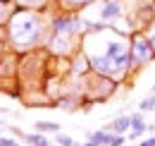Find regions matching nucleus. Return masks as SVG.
Masks as SVG:
<instances>
[{"label": "nucleus", "mask_w": 155, "mask_h": 146, "mask_svg": "<svg viewBox=\"0 0 155 146\" xmlns=\"http://www.w3.org/2000/svg\"><path fill=\"white\" fill-rule=\"evenodd\" d=\"M138 146H155V137H146V139H141Z\"/></svg>", "instance_id": "aec40b11"}, {"label": "nucleus", "mask_w": 155, "mask_h": 146, "mask_svg": "<svg viewBox=\"0 0 155 146\" xmlns=\"http://www.w3.org/2000/svg\"><path fill=\"white\" fill-rule=\"evenodd\" d=\"M153 89H155V84H153Z\"/></svg>", "instance_id": "b1692460"}, {"label": "nucleus", "mask_w": 155, "mask_h": 146, "mask_svg": "<svg viewBox=\"0 0 155 146\" xmlns=\"http://www.w3.org/2000/svg\"><path fill=\"white\" fill-rule=\"evenodd\" d=\"M98 0H53V10H62V12H81L91 5H96Z\"/></svg>", "instance_id": "0eeeda50"}, {"label": "nucleus", "mask_w": 155, "mask_h": 146, "mask_svg": "<svg viewBox=\"0 0 155 146\" xmlns=\"http://www.w3.org/2000/svg\"><path fill=\"white\" fill-rule=\"evenodd\" d=\"M122 86V82H117L112 77H103V74H91L86 79V96L93 103H105L117 93V89Z\"/></svg>", "instance_id": "20e7f679"}, {"label": "nucleus", "mask_w": 155, "mask_h": 146, "mask_svg": "<svg viewBox=\"0 0 155 146\" xmlns=\"http://www.w3.org/2000/svg\"><path fill=\"white\" fill-rule=\"evenodd\" d=\"M138 110L141 113H153L155 110V96H146L138 101Z\"/></svg>", "instance_id": "4468645a"}, {"label": "nucleus", "mask_w": 155, "mask_h": 146, "mask_svg": "<svg viewBox=\"0 0 155 146\" xmlns=\"http://www.w3.org/2000/svg\"><path fill=\"white\" fill-rule=\"evenodd\" d=\"M105 129L112 132V134H127L131 129V115H117L115 120H110L105 125Z\"/></svg>", "instance_id": "6e6552de"}, {"label": "nucleus", "mask_w": 155, "mask_h": 146, "mask_svg": "<svg viewBox=\"0 0 155 146\" xmlns=\"http://www.w3.org/2000/svg\"><path fill=\"white\" fill-rule=\"evenodd\" d=\"M81 146H98V144H96V141H91V139H86V141H84Z\"/></svg>", "instance_id": "4be33fe9"}, {"label": "nucleus", "mask_w": 155, "mask_h": 146, "mask_svg": "<svg viewBox=\"0 0 155 146\" xmlns=\"http://www.w3.org/2000/svg\"><path fill=\"white\" fill-rule=\"evenodd\" d=\"M112 132H107V129H98V132H91L88 134V139L91 141H96L98 146H110V141H112Z\"/></svg>", "instance_id": "ddd939ff"}, {"label": "nucleus", "mask_w": 155, "mask_h": 146, "mask_svg": "<svg viewBox=\"0 0 155 146\" xmlns=\"http://www.w3.org/2000/svg\"><path fill=\"white\" fill-rule=\"evenodd\" d=\"M10 50V46H7V36H5V29H0V62H2V57L7 55Z\"/></svg>", "instance_id": "dca6fc26"}, {"label": "nucleus", "mask_w": 155, "mask_h": 146, "mask_svg": "<svg viewBox=\"0 0 155 146\" xmlns=\"http://www.w3.org/2000/svg\"><path fill=\"white\" fill-rule=\"evenodd\" d=\"M127 12V0H100L98 5V19L105 26H115Z\"/></svg>", "instance_id": "39448f33"}, {"label": "nucleus", "mask_w": 155, "mask_h": 146, "mask_svg": "<svg viewBox=\"0 0 155 146\" xmlns=\"http://www.w3.org/2000/svg\"><path fill=\"white\" fill-rule=\"evenodd\" d=\"M110 146H124V134H115L112 141H110Z\"/></svg>", "instance_id": "a211bd4d"}, {"label": "nucleus", "mask_w": 155, "mask_h": 146, "mask_svg": "<svg viewBox=\"0 0 155 146\" xmlns=\"http://www.w3.org/2000/svg\"><path fill=\"white\" fill-rule=\"evenodd\" d=\"M34 129L41 132V134H58L60 129V122H50V120H36L34 122Z\"/></svg>", "instance_id": "f8f14e48"}, {"label": "nucleus", "mask_w": 155, "mask_h": 146, "mask_svg": "<svg viewBox=\"0 0 155 146\" xmlns=\"http://www.w3.org/2000/svg\"><path fill=\"white\" fill-rule=\"evenodd\" d=\"M15 0H0V29H5L7 26V22L12 17V12H15Z\"/></svg>", "instance_id": "9b49d317"}, {"label": "nucleus", "mask_w": 155, "mask_h": 146, "mask_svg": "<svg viewBox=\"0 0 155 146\" xmlns=\"http://www.w3.org/2000/svg\"><path fill=\"white\" fill-rule=\"evenodd\" d=\"M93 70H91V60L84 50H79L77 55L69 57V77H79V79H86L91 77Z\"/></svg>", "instance_id": "423d86ee"}, {"label": "nucleus", "mask_w": 155, "mask_h": 146, "mask_svg": "<svg viewBox=\"0 0 155 146\" xmlns=\"http://www.w3.org/2000/svg\"><path fill=\"white\" fill-rule=\"evenodd\" d=\"M36 146H55V144H53V141H50V139H48V137H45V139H43V141H41V144H36Z\"/></svg>", "instance_id": "412c9836"}, {"label": "nucleus", "mask_w": 155, "mask_h": 146, "mask_svg": "<svg viewBox=\"0 0 155 146\" xmlns=\"http://www.w3.org/2000/svg\"><path fill=\"white\" fill-rule=\"evenodd\" d=\"M55 144H58V146H77V141H74L69 134H62V132H58V134H55Z\"/></svg>", "instance_id": "2eb2a0df"}, {"label": "nucleus", "mask_w": 155, "mask_h": 146, "mask_svg": "<svg viewBox=\"0 0 155 146\" xmlns=\"http://www.w3.org/2000/svg\"><path fill=\"white\" fill-rule=\"evenodd\" d=\"M146 34H148V38H150V43H153V48H155V22L146 29Z\"/></svg>", "instance_id": "6ab92c4d"}, {"label": "nucleus", "mask_w": 155, "mask_h": 146, "mask_svg": "<svg viewBox=\"0 0 155 146\" xmlns=\"http://www.w3.org/2000/svg\"><path fill=\"white\" fill-rule=\"evenodd\" d=\"M48 34H50L48 15H45V12H38V10L15 7L12 17L7 22V26H5L7 46H10L12 53H17V55L45 48Z\"/></svg>", "instance_id": "f03ea898"}, {"label": "nucleus", "mask_w": 155, "mask_h": 146, "mask_svg": "<svg viewBox=\"0 0 155 146\" xmlns=\"http://www.w3.org/2000/svg\"><path fill=\"white\" fill-rule=\"evenodd\" d=\"M0 146H21L19 139H12V137H0Z\"/></svg>", "instance_id": "f3484780"}, {"label": "nucleus", "mask_w": 155, "mask_h": 146, "mask_svg": "<svg viewBox=\"0 0 155 146\" xmlns=\"http://www.w3.org/2000/svg\"><path fill=\"white\" fill-rule=\"evenodd\" d=\"M146 132H148V122L143 120V115H141V113H131V129H129V137H131V139H141Z\"/></svg>", "instance_id": "1a4fd4ad"}, {"label": "nucleus", "mask_w": 155, "mask_h": 146, "mask_svg": "<svg viewBox=\"0 0 155 146\" xmlns=\"http://www.w3.org/2000/svg\"><path fill=\"white\" fill-rule=\"evenodd\" d=\"M81 50L88 55L93 74L112 77L117 82H124L131 77V55H129V41L127 36L110 29V38H103L100 34L84 36Z\"/></svg>", "instance_id": "f257e3e1"}, {"label": "nucleus", "mask_w": 155, "mask_h": 146, "mask_svg": "<svg viewBox=\"0 0 155 146\" xmlns=\"http://www.w3.org/2000/svg\"><path fill=\"white\" fill-rule=\"evenodd\" d=\"M17 7L24 10H38V12H48L53 7V0H15Z\"/></svg>", "instance_id": "9d476101"}, {"label": "nucleus", "mask_w": 155, "mask_h": 146, "mask_svg": "<svg viewBox=\"0 0 155 146\" xmlns=\"http://www.w3.org/2000/svg\"><path fill=\"white\" fill-rule=\"evenodd\" d=\"M127 41H129V55H131V77H136L155 62V48L143 29L131 31Z\"/></svg>", "instance_id": "7ed1b4c3"}, {"label": "nucleus", "mask_w": 155, "mask_h": 146, "mask_svg": "<svg viewBox=\"0 0 155 146\" xmlns=\"http://www.w3.org/2000/svg\"><path fill=\"white\" fill-rule=\"evenodd\" d=\"M0 127H2V120H0Z\"/></svg>", "instance_id": "5701e85b"}]
</instances>
